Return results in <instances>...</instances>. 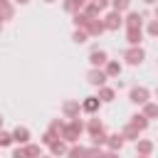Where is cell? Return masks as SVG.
<instances>
[{
    "mask_svg": "<svg viewBox=\"0 0 158 158\" xmlns=\"http://www.w3.org/2000/svg\"><path fill=\"white\" fill-rule=\"evenodd\" d=\"M20 2H27V0H20Z\"/></svg>",
    "mask_w": 158,
    "mask_h": 158,
    "instance_id": "cell-23",
    "label": "cell"
},
{
    "mask_svg": "<svg viewBox=\"0 0 158 158\" xmlns=\"http://www.w3.org/2000/svg\"><path fill=\"white\" fill-rule=\"evenodd\" d=\"M148 2H153V0H148Z\"/></svg>",
    "mask_w": 158,
    "mask_h": 158,
    "instance_id": "cell-24",
    "label": "cell"
},
{
    "mask_svg": "<svg viewBox=\"0 0 158 158\" xmlns=\"http://www.w3.org/2000/svg\"><path fill=\"white\" fill-rule=\"evenodd\" d=\"M106 158H114V156H106Z\"/></svg>",
    "mask_w": 158,
    "mask_h": 158,
    "instance_id": "cell-22",
    "label": "cell"
},
{
    "mask_svg": "<svg viewBox=\"0 0 158 158\" xmlns=\"http://www.w3.org/2000/svg\"><path fill=\"white\" fill-rule=\"evenodd\" d=\"M52 151H54V153H62V151H64V146H62V143H54V148H52Z\"/></svg>",
    "mask_w": 158,
    "mask_h": 158,
    "instance_id": "cell-17",
    "label": "cell"
},
{
    "mask_svg": "<svg viewBox=\"0 0 158 158\" xmlns=\"http://www.w3.org/2000/svg\"><path fill=\"white\" fill-rule=\"evenodd\" d=\"M106 20H109V22H106V27H111V30H114V27H118V25H121V17H118V15H109V17H106Z\"/></svg>",
    "mask_w": 158,
    "mask_h": 158,
    "instance_id": "cell-5",
    "label": "cell"
},
{
    "mask_svg": "<svg viewBox=\"0 0 158 158\" xmlns=\"http://www.w3.org/2000/svg\"><path fill=\"white\" fill-rule=\"evenodd\" d=\"M69 156H72V158H84V156H86V153H84V151H81V148H74V151H72V153H69Z\"/></svg>",
    "mask_w": 158,
    "mask_h": 158,
    "instance_id": "cell-12",
    "label": "cell"
},
{
    "mask_svg": "<svg viewBox=\"0 0 158 158\" xmlns=\"http://www.w3.org/2000/svg\"><path fill=\"white\" fill-rule=\"evenodd\" d=\"M148 30H151V35H158V22H153V25H151Z\"/></svg>",
    "mask_w": 158,
    "mask_h": 158,
    "instance_id": "cell-19",
    "label": "cell"
},
{
    "mask_svg": "<svg viewBox=\"0 0 158 158\" xmlns=\"http://www.w3.org/2000/svg\"><path fill=\"white\" fill-rule=\"evenodd\" d=\"M101 96H104V101H111V96H114V91H109V89H104V91H101Z\"/></svg>",
    "mask_w": 158,
    "mask_h": 158,
    "instance_id": "cell-15",
    "label": "cell"
},
{
    "mask_svg": "<svg viewBox=\"0 0 158 158\" xmlns=\"http://www.w3.org/2000/svg\"><path fill=\"white\" fill-rule=\"evenodd\" d=\"M94 5H96V7H104V5H106V0H94Z\"/></svg>",
    "mask_w": 158,
    "mask_h": 158,
    "instance_id": "cell-21",
    "label": "cell"
},
{
    "mask_svg": "<svg viewBox=\"0 0 158 158\" xmlns=\"http://www.w3.org/2000/svg\"><path fill=\"white\" fill-rule=\"evenodd\" d=\"M146 99H148V91H146V89H133V91H131V101L143 104Z\"/></svg>",
    "mask_w": 158,
    "mask_h": 158,
    "instance_id": "cell-1",
    "label": "cell"
},
{
    "mask_svg": "<svg viewBox=\"0 0 158 158\" xmlns=\"http://www.w3.org/2000/svg\"><path fill=\"white\" fill-rule=\"evenodd\" d=\"M133 126H138V128H146V121H143V116H133Z\"/></svg>",
    "mask_w": 158,
    "mask_h": 158,
    "instance_id": "cell-9",
    "label": "cell"
},
{
    "mask_svg": "<svg viewBox=\"0 0 158 158\" xmlns=\"http://www.w3.org/2000/svg\"><path fill=\"white\" fill-rule=\"evenodd\" d=\"M121 143H123V141H121V136H114V138H111V146H114V148H116V146H121Z\"/></svg>",
    "mask_w": 158,
    "mask_h": 158,
    "instance_id": "cell-16",
    "label": "cell"
},
{
    "mask_svg": "<svg viewBox=\"0 0 158 158\" xmlns=\"http://www.w3.org/2000/svg\"><path fill=\"white\" fill-rule=\"evenodd\" d=\"M128 40H131V42H138V40H141V32H138L136 27H131V30H128Z\"/></svg>",
    "mask_w": 158,
    "mask_h": 158,
    "instance_id": "cell-8",
    "label": "cell"
},
{
    "mask_svg": "<svg viewBox=\"0 0 158 158\" xmlns=\"http://www.w3.org/2000/svg\"><path fill=\"white\" fill-rule=\"evenodd\" d=\"M104 79H106V77H104L101 72H91V74H89V81H91V84H104Z\"/></svg>",
    "mask_w": 158,
    "mask_h": 158,
    "instance_id": "cell-4",
    "label": "cell"
},
{
    "mask_svg": "<svg viewBox=\"0 0 158 158\" xmlns=\"http://www.w3.org/2000/svg\"><path fill=\"white\" fill-rule=\"evenodd\" d=\"M10 141H12V138H10V136H7V133H0V146H7V143H10Z\"/></svg>",
    "mask_w": 158,
    "mask_h": 158,
    "instance_id": "cell-14",
    "label": "cell"
},
{
    "mask_svg": "<svg viewBox=\"0 0 158 158\" xmlns=\"http://www.w3.org/2000/svg\"><path fill=\"white\" fill-rule=\"evenodd\" d=\"M114 7L116 10H123V7H128V0H114Z\"/></svg>",
    "mask_w": 158,
    "mask_h": 158,
    "instance_id": "cell-10",
    "label": "cell"
},
{
    "mask_svg": "<svg viewBox=\"0 0 158 158\" xmlns=\"http://www.w3.org/2000/svg\"><path fill=\"white\" fill-rule=\"evenodd\" d=\"M106 62V52H91V64H104Z\"/></svg>",
    "mask_w": 158,
    "mask_h": 158,
    "instance_id": "cell-3",
    "label": "cell"
},
{
    "mask_svg": "<svg viewBox=\"0 0 158 158\" xmlns=\"http://www.w3.org/2000/svg\"><path fill=\"white\" fill-rule=\"evenodd\" d=\"M12 136H15V141H27V128H17Z\"/></svg>",
    "mask_w": 158,
    "mask_h": 158,
    "instance_id": "cell-7",
    "label": "cell"
},
{
    "mask_svg": "<svg viewBox=\"0 0 158 158\" xmlns=\"http://www.w3.org/2000/svg\"><path fill=\"white\" fill-rule=\"evenodd\" d=\"M146 114L148 116H158V106H146Z\"/></svg>",
    "mask_w": 158,
    "mask_h": 158,
    "instance_id": "cell-13",
    "label": "cell"
},
{
    "mask_svg": "<svg viewBox=\"0 0 158 158\" xmlns=\"http://www.w3.org/2000/svg\"><path fill=\"white\" fill-rule=\"evenodd\" d=\"M118 72H121V67H118L116 62H111V64H109V74H118Z\"/></svg>",
    "mask_w": 158,
    "mask_h": 158,
    "instance_id": "cell-11",
    "label": "cell"
},
{
    "mask_svg": "<svg viewBox=\"0 0 158 158\" xmlns=\"http://www.w3.org/2000/svg\"><path fill=\"white\" fill-rule=\"evenodd\" d=\"M15 158H27V151H15Z\"/></svg>",
    "mask_w": 158,
    "mask_h": 158,
    "instance_id": "cell-20",
    "label": "cell"
},
{
    "mask_svg": "<svg viewBox=\"0 0 158 158\" xmlns=\"http://www.w3.org/2000/svg\"><path fill=\"white\" fill-rule=\"evenodd\" d=\"M126 59H128L131 64H138V62L143 59V52H141V49H131V52L126 54Z\"/></svg>",
    "mask_w": 158,
    "mask_h": 158,
    "instance_id": "cell-2",
    "label": "cell"
},
{
    "mask_svg": "<svg viewBox=\"0 0 158 158\" xmlns=\"http://www.w3.org/2000/svg\"><path fill=\"white\" fill-rule=\"evenodd\" d=\"M128 25H131V27H141V15L131 12V15H128Z\"/></svg>",
    "mask_w": 158,
    "mask_h": 158,
    "instance_id": "cell-6",
    "label": "cell"
},
{
    "mask_svg": "<svg viewBox=\"0 0 158 158\" xmlns=\"http://www.w3.org/2000/svg\"><path fill=\"white\" fill-rule=\"evenodd\" d=\"M151 151V143H141V153H148Z\"/></svg>",
    "mask_w": 158,
    "mask_h": 158,
    "instance_id": "cell-18",
    "label": "cell"
}]
</instances>
